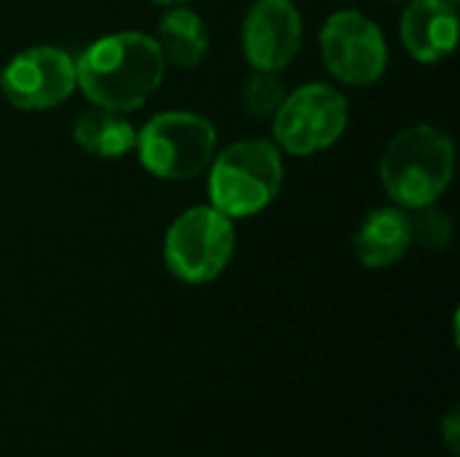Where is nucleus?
Segmentation results:
<instances>
[{
    "mask_svg": "<svg viewBox=\"0 0 460 457\" xmlns=\"http://www.w3.org/2000/svg\"><path fill=\"white\" fill-rule=\"evenodd\" d=\"M164 78L159 43L146 32H116L94 40L75 59V86L116 113L140 108Z\"/></svg>",
    "mask_w": 460,
    "mask_h": 457,
    "instance_id": "1",
    "label": "nucleus"
},
{
    "mask_svg": "<svg viewBox=\"0 0 460 457\" xmlns=\"http://www.w3.org/2000/svg\"><path fill=\"white\" fill-rule=\"evenodd\" d=\"M456 151L447 135L418 124L399 132L383 154L380 175L388 197L407 207L434 205L453 180Z\"/></svg>",
    "mask_w": 460,
    "mask_h": 457,
    "instance_id": "2",
    "label": "nucleus"
},
{
    "mask_svg": "<svg viewBox=\"0 0 460 457\" xmlns=\"http://www.w3.org/2000/svg\"><path fill=\"white\" fill-rule=\"evenodd\" d=\"M280 151L267 140H240L224 148L210 170V202L229 218L261 213L280 191Z\"/></svg>",
    "mask_w": 460,
    "mask_h": 457,
    "instance_id": "3",
    "label": "nucleus"
},
{
    "mask_svg": "<svg viewBox=\"0 0 460 457\" xmlns=\"http://www.w3.org/2000/svg\"><path fill=\"white\" fill-rule=\"evenodd\" d=\"M137 151L151 175L189 180L210 164L216 154V129L197 113H159L137 132Z\"/></svg>",
    "mask_w": 460,
    "mask_h": 457,
    "instance_id": "4",
    "label": "nucleus"
},
{
    "mask_svg": "<svg viewBox=\"0 0 460 457\" xmlns=\"http://www.w3.org/2000/svg\"><path fill=\"white\" fill-rule=\"evenodd\" d=\"M234 250V226L216 207H191L170 226L164 237L167 269L189 283L202 286L216 280Z\"/></svg>",
    "mask_w": 460,
    "mask_h": 457,
    "instance_id": "5",
    "label": "nucleus"
},
{
    "mask_svg": "<svg viewBox=\"0 0 460 457\" xmlns=\"http://www.w3.org/2000/svg\"><path fill=\"white\" fill-rule=\"evenodd\" d=\"M275 140L294 156H310L337 143L348 127V100L329 83H307L283 100Z\"/></svg>",
    "mask_w": 460,
    "mask_h": 457,
    "instance_id": "6",
    "label": "nucleus"
},
{
    "mask_svg": "<svg viewBox=\"0 0 460 457\" xmlns=\"http://www.w3.org/2000/svg\"><path fill=\"white\" fill-rule=\"evenodd\" d=\"M323 62L342 83H375L385 65L388 48L380 27L358 11H337L321 30Z\"/></svg>",
    "mask_w": 460,
    "mask_h": 457,
    "instance_id": "7",
    "label": "nucleus"
},
{
    "mask_svg": "<svg viewBox=\"0 0 460 457\" xmlns=\"http://www.w3.org/2000/svg\"><path fill=\"white\" fill-rule=\"evenodd\" d=\"M75 89V62L67 51L38 46L16 54L3 75V97L22 110H43L65 102Z\"/></svg>",
    "mask_w": 460,
    "mask_h": 457,
    "instance_id": "8",
    "label": "nucleus"
},
{
    "mask_svg": "<svg viewBox=\"0 0 460 457\" xmlns=\"http://www.w3.org/2000/svg\"><path fill=\"white\" fill-rule=\"evenodd\" d=\"M302 46V19L291 0H256L243 22V51L253 70H283Z\"/></svg>",
    "mask_w": 460,
    "mask_h": 457,
    "instance_id": "9",
    "label": "nucleus"
},
{
    "mask_svg": "<svg viewBox=\"0 0 460 457\" xmlns=\"http://www.w3.org/2000/svg\"><path fill=\"white\" fill-rule=\"evenodd\" d=\"M402 40L418 62H439L456 51L458 11L453 0H412L402 16Z\"/></svg>",
    "mask_w": 460,
    "mask_h": 457,
    "instance_id": "10",
    "label": "nucleus"
},
{
    "mask_svg": "<svg viewBox=\"0 0 460 457\" xmlns=\"http://www.w3.org/2000/svg\"><path fill=\"white\" fill-rule=\"evenodd\" d=\"M356 256L369 269H385L407 253L412 245L407 213L399 207H380L364 218L356 232Z\"/></svg>",
    "mask_w": 460,
    "mask_h": 457,
    "instance_id": "11",
    "label": "nucleus"
},
{
    "mask_svg": "<svg viewBox=\"0 0 460 457\" xmlns=\"http://www.w3.org/2000/svg\"><path fill=\"white\" fill-rule=\"evenodd\" d=\"M73 137L86 154L100 156V159L124 156L137 145L135 127L127 119H121L116 110L97 108V105L75 119Z\"/></svg>",
    "mask_w": 460,
    "mask_h": 457,
    "instance_id": "12",
    "label": "nucleus"
},
{
    "mask_svg": "<svg viewBox=\"0 0 460 457\" xmlns=\"http://www.w3.org/2000/svg\"><path fill=\"white\" fill-rule=\"evenodd\" d=\"M156 43H159L164 59H170L175 67L191 70L205 59L210 38H208L205 22L194 11L172 8L159 22V40Z\"/></svg>",
    "mask_w": 460,
    "mask_h": 457,
    "instance_id": "13",
    "label": "nucleus"
},
{
    "mask_svg": "<svg viewBox=\"0 0 460 457\" xmlns=\"http://www.w3.org/2000/svg\"><path fill=\"white\" fill-rule=\"evenodd\" d=\"M286 100L283 83L278 78V73H267V70H253L243 86V105L248 110V116L253 119H272L280 105Z\"/></svg>",
    "mask_w": 460,
    "mask_h": 457,
    "instance_id": "14",
    "label": "nucleus"
},
{
    "mask_svg": "<svg viewBox=\"0 0 460 457\" xmlns=\"http://www.w3.org/2000/svg\"><path fill=\"white\" fill-rule=\"evenodd\" d=\"M407 221L412 242H418L426 250H445L453 240V221L437 205L415 207V213L407 215Z\"/></svg>",
    "mask_w": 460,
    "mask_h": 457,
    "instance_id": "15",
    "label": "nucleus"
},
{
    "mask_svg": "<svg viewBox=\"0 0 460 457\" xmlns=\"http://www.w3.org/2000/svg\"><path fill=\"white\" fill-rule=\"evenodd\" d=\"M445 442L453 453H458V428H460V415L458 412H450L447 420H445Z\"/></svg>",
    "mask_w": 460,
    "mask_h": 457,
    "instance_id": "16",
    "label": "nucleus"
},
{
    "mask_svg": "<svg viewBox=\"0 0 460 457\" xmlns=\"http://www.w3.org/2000/svg\"><path fill=\"white\" fill-rule=\"evenodd\" d=\"M154 3H162V5H178V3H186V0H154Z\"/></svg>",
    "mask_w": 460,
    "mask_h": 457,
    "instance_id": "17",
    "label": "nucleus"
},
{
    "mask_svg": "<svg viewBox=\"0 0 460 457\" xmlns=\"http://www.w3.org/2000/svg\"><path fill=\"white\" fill-rule=\"evenodd\" d=\"M385 3H412V0H385Z\"/></svg>",
    "mask_w": 460,
    "mask_h": 457,
    "instance_id": "18",
    "label": "nucleus"
},
{
    "mask_svg": "<svg viewBox=\"0 0 460 457\" xmlns=\"http://www.w3.org/2000/svg\"><path fill=\"white\" fill-rule=\"evenodd\" d=\"M453 3H458V0H453Z\"/></svg>",
    "mask_w": 460,
    "mask_h": 457,
    "instance_id": "19",
    "label": "nucleus"
}]
</instances>
